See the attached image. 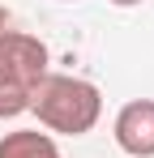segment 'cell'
Instances as JSON below:
<instances>
[{"label":"cell","mask_w":154,"mask_h":158,"mask_svg":"<svg viewBox=\"0 0 154 158\" xmlns=\"http://www.w3.org/2000/svg\"><path fill=\"white\" fill-rule=\"evenodd\" d=\"M47 43L13 26V13L0 9V120L30 111V94L47 73Z\"/></svg>","instance_id":"cell-1"},{"label":"cell","mask_w":154,"mask_h":158,"mask_svg":"<svg viewBox=\"0 0 154 158\" xmlns=\"http://www.w3.org/2000/svg\"><path fill=\"white\" fill-rule=\"evenodd\" d=\"M30 111L39 115V124L64 137H81L99 124L103 115V94L94 81L73 77V73H43V81L30 94Z\"/></svg>","instance_id":"cell-2"},{"label":"cell","mask_w":154,"mask_h":158,"mask_svg":"<svg viewBox=\"0 0 154 158\" xmlns=\"http://www.w3.org/2000/svg\"><path fill=\"white\" fill-rule=\"evenodd\" d=\"M116 145L128 158H154V98H133L116 111Z\"/></svg>","instance_id":"cell-3"},{"label":"cell","mask_w":154,"mask_h":158,"mask_svg":"<svg viewBox=\"0 0 154 158\" xmlns=\"http://www.w3.org/2000/svg\"><path fill=\"white\" fill-rule=\"evenodd\" d=\"M0 158H60V145L51 141V132L17 128L0 137Z\"/></svg>","instance_id":"cell-4"},{"label":"cell","mask_w":154,"mask_h":158,"mask_svg":"<svg viewBox=\"0 0 154 158\" xmlns=\"http://www.w3.org/2000/svg\"><path fill=\"white\" fill-rule=\"evenodd\" d=\"M111 4H120V9H133V4H141V0H111Z\"/></svg>","instance_id":"cell-5"}]
</instances>
